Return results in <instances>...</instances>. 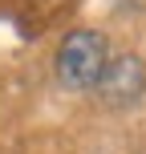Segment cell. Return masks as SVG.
Instances as JSON below:
<instances>
[{"instance_id":"cell-1","label":"cell","mask_w":146,"mask_h":154,"mask_svg":"<svg viewBox=\"0 0 146 154\" xmlns=\"http://www.w3.org/2000/svg\"><path fill=\"white\" fill-rule=\"evenodd\" d=\"M101 73H106V37L93 29L69 32L57 53V77L69 89H89V85H98Z\"/></svg>"},{"instance_id":"cell-2","label":"cell","mask_w":146,"mask_h":154,"mask_svg":"<svg viewBox=\"0 0 146 154\" xmlns=\"http://www.w3.org/2000/svg\"><path fill=\"white\" fill-rule=\"evenodd\" d=\"M98 93L106 106L114 109H126L146 93V65L138 57H118V61H106V73L98 77Z\"/></svg>"}]
</instances>
